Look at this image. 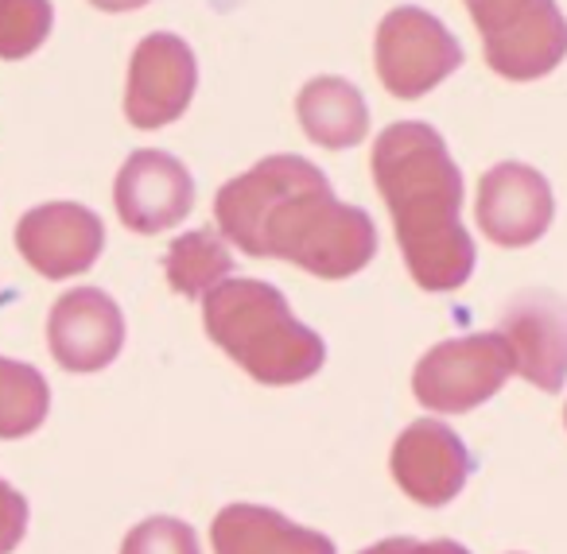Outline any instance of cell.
<instances>
[{
    "label": "cell",
    "mask_w": 567,
    "mask_h": 554,
    "mask_svg": "<svg viewBox=\"0 0 567 554\" xmlns=\"http://www.w3.org/2000/svg\"><path fill=\"white\" fill-rule=\"evenodd\" d=\"M296 117H300L308 140L331 151L358 148L370 133V105H365L362 90L347 79H334V74H319L300 90Z\"/></svg>",
    "instance_id": "15"
},
{
    "label": "cell",
    "mask_w": 567,
    "mask_h": 554,
    "mask_svg": "<svg viewBox=\"0 0 567 554\" xmlns=\"http://www.w3.org/2000/svg\"><path fill=\"white\" fill-rule=\"evenodd\" d=\"M389 469L409 500L424 508H443L463 492L471 477V453L447 422L416 419L393 442Z\"/></svg>",
    "instance_id": "13"
},
{
    "label": "cell",
    "mask_w": 567,
    "mask_h": 554,
    "mask_svg": "<svg viewBox=\"0 0 567 554\" xmlns=\"http://www.w3.org/2000/svg\"><path fill=\"white\" fill-rule=\"evenodd\" d=\"M48 349L66 373H102L125 349V314L102 288H74L51 303Z\"/></svg>",
    "instance_id": "10"
},
{
    "label": "cell",
    "mask_w": 567,
    "mask_h": 554,
    "mask_svg": "<svg viewBox=\"0 0 567 554\" xmlns=\"http://www.w3.org/2000/svg\"><path fill=\"white\" fill-rule=\"evenodd\" d=\"M28 500L0 477V554H12L28 535Z\"/></svg>",
    "instance_id": "20"
},
{
    "label": "cell",
    "mask_w": 567,
    "mask_h": 554,
    "mask_svg": "<svg viewBox=\"0 0 567 554\" xmlns=\"http://www.w3.org/2000/svg\"><path fill=\"white\" fill-rule=\"evenodd\" d=\"M113 206H117L121 226L133 233H167L195 210V179L183 167V159L141 148L121 164L113 179Z\"/></svg>",
    "instance_id": "8"
},
{
    "label": "cell",
    "mask_w": 567,
    "mask_h": 554,
    "mask_svg": "<svg viewBox=\"0 0 567 554\" xmlns=\"http://www.w3.org/2000/svg\"><path fill=\"white\" fill-rule=\"evenodd\" d=\"M214 554H334V543L265 504H226L210 523Z\"/></svg>",
    "instance_id": "14"
},
{
    "label": "cell",
    "mask_w": 567,
    "mask_h": 554,
    "mask_svg": "<svg viewBox=\"0 0 567 554\" xmlns=\"http://www.w3.org/2000/svg\"><path fill=\"white\" fill-rule=\"evenodd\" d=\"M198 90L195 51L172 32H152L136 43L128 59L125 82V117L133 128L152 133L187 113L190 97Z\"/></svg>",
    "instance_id": "7"
},
{
    "label": "cell",
    "mask_w": 567,
    "mask_h": 554,
    "mask_svg": "<svg viewBox=\"0 0 567 554\" xmlns=\"http://www.w3.org/2000/svg\"><path fill=\"white\" fill-rule=\"evenodd\" d=\"M105 226L82 202H43L17 221V252L43 280H71L97 264Z\"/></svg>",
    "instance_id": "9"
},
{
    "label": "cell",
    "mask_w": 567,
    "mask_h": 554,
    "mask_svg": "<svg viewBox=\"0 0 567 554\" xmlns=\"http://www.w3.org/2000/svg\"><path fill=\"white\" fill-rule=\"evenodd\" d=\"M358 554H471L463 543L455 539H409V535H396V539H381V543L365 546Z\"/></svg>",
    "instance_id": "21"
},
{
    "label": "cell",
    "mask_w": 567,
    "mask_h": 554,
    "mask_svg": "<svg viewBox=\"0 0 567 554\" xmlns=\"http://www.w3.org/2000/svg\"><path fill=\"white\" fill-rule=\"evenodd\" d=\"M206 337L237 368L268 388L303 384L323 368L327 345L292 314L284 291L265 280L229 275L203 299Z\"/></svg>",
    "instance_id": "3"
},
{
    "label": "cell",
    "mask_w": 567,
    "mask_h": 554,
    "mask_svg": "<svg viewBox=\"0 0 567 554\" xmlns=\"http://www.w3.org/2000/svg\"><path fill=\"white\" fill-rule=\"evenodd\" d=\"M121 554H203L198 551L195 527L175 515H152L141 520L125 539H121Z\"/></svg>",
    "instance_id": "19"
},
{
    "label": "cell",
    "mask_w": 567,
    "mask_h": 554,
    "mask_svg": "<svg viewBox=\"0 0 567 554\" xmlns=\"http://www.w3.org/2000/svg\"><path fill=\"white\" fill-rule=\"evenodd\" d=\"M517 373L513 349L502 334H471L440 342L416 360L412 391L427 411L463 415L482 407L505 388V380Z\"/></svg>",
    "instance_id": "5"
},
{
    "label": "cell",
    "mask_w": 567,
    "mask_h": 554,
    "mask_svg": "<svg viewBox=\"0 0 567 554\" xmlns=\"http://www.w3.org/2000/svg\"><path fill=\"white\" fill-rule=\"evenodd\" d=\"M167 288L183 299H206L218 283L234 275V252L226 249L221 233L214 229H195L167 244L164 257Z\"/></svg>",
    "instance_id": "16"
},
{
    "label": "cell",
    "mask_w": 567,
    "mask_h": 554,
    "mask_svg": "<svg viewBox=\"0 0 567 554\" xmlns=\"http://www.w3.org/2000/svg\"><path fill=\"white\" fill-rule=\"evenodd\" d=\"M51 384L43 373L24 360L0 357V438H28L48 422Z\"/></svg>",
    "instance_id": "17"
},
{
    "label": "cell",
    "mask_w": 567,
    "mask_h": 554,
    "mask_svg": "<svg viewBox=\"0 0 567 554\" xmlns=\"http://www.w3.org/2000/svg\"><path fill=\"white\" fill-rule=\"evenodd\" d=\"M564 422H567V407H564Z\"/></svg>",
    "instance_id": "23"
},
{
    "label": "cell",
    "mask_w": 567,
    "mask_h": 554,
    "mask_svg": "<svg viewBox=\"0 0 567 554\" xmlns=\"http://www.w3.org/2000/svg\"><path fill=\"white\" fill-rule=\"evenodd\" d=\"M466 4H474V0H466Z\"/></svg>",
    "instance_id": "24"
},
{
    "label": "cell",
    "mask_w": 567,
    "mask_h": 554,
    "mask_svg": "<svg viewBox=\"0 0 567 554\" xmlns=\"http://www.w3.org/2000/svg\"><path fill=\"white\" fill-rule=\"evenodd\" d=\"M486 63L509 82H533L567 59V17L556 0H474Z\"/></svg>",
    "instance_id": "4"
},
{
    "label": "cell",
    "mask_w": 567,
    "mask_h": 554,
    "mask_svg": "<svg viewBox=\"0 0 567 554\" xmlns=\"http://www.w3.org/2000/svg\"><path fill=\"white\" fill-rule=\"evenodd\" d=\"M497 334L509 342L517 376L540 391H559L567 380V299L556 291H520L505 303Z\"/></svg>",
    "instance_id": "12"
},
{
    "label": "cell",
    "mask_w": 567,
    "mask_h": 554,
    "mask_svg": "<svg viewBox=\"0 0 567 554\" xmlns=\"http://www.w3.org/2000/svg\"><path fill=\"white\" fill-rule=\"evenodd\" d=\"M551 213H556V198L536 167L497 164L478 179L474 218L482 233L502 249H525L540 241L551 226Z\"/></svg>",
    "instance_id": "11"
},
{
    "label": "cell",
    "mask_w": 567,
    "mask_h": 554,
    "mask_svg": "<svg viewBox=\"0 0 567 554\" xmlns=\"http://www.w3.org/2000/svg\"><path fill=\"white\" fill-rule=\"evenodd\" d=\"M55 9L51 0H0V59H28L48 43Z\"/></svg>",
    "instance_id": "18"
},
{
    "label": "cell",
    "mask_w": 567,
    "mask_h": 554,
    "mask_svg": "<svg viewBox=\"0 0 567 554\" xmlns=\"http://www.w3.org/2000/svg\"><path fill=\"white\" fill-rule=\"evenodd\" d=\"M90 4L102 12H136V9H144L148 0H90Z\"/></svg>",
    "instance_id": "22"
},
{
    "label": "cell",
    "mask_w": 567,
    "mask_h": 554,
    "mask_svg": "<svg viewBox=\"0 0 567 554\" xmlns=\"http://www.w3.org/2000/svg\"><path fill=\"white\" fill-rule=\"evenodd\" d=\"M373 63H378V79L389 94L401 102H416L463 66V48L443 28V20L404 4L378 24Z\"/></svg>",
    "instance_id": "6"
},
{
    "label": "cell",
    "mask_w": 567,
    "mask_h": 554,
    "mask_svg": "<svg viewBox=\"0 0 567 554\" xmlns=\"http://www.w3.org/2000/svg\"><path fill=\"white\" fill-rule=\"evenodd\" d=\"M229 244L257 260H288L319 280H350L378 257V226L362 206L339 202L331 179L300 156H268L214 198Z\"/></svg>",
    "instance_id": "1"
},
{
    "label": "cell",
    "mask_w": 567,
    "mask_h": 554,
    "mask_svg": "<svg viewBox=\"0 0 567 554\" xmlns=\"http://www.w3.org/2000/svg\"><path fill=\"white\" fill-rule=\"evenodd\" d=\"M370 167L409 275L424 291H458L474 272V241L463 226V175L447 140L424 121H401L373 140Z\"/></svg>",
    "instance_id": "2"
}]
</instances>
